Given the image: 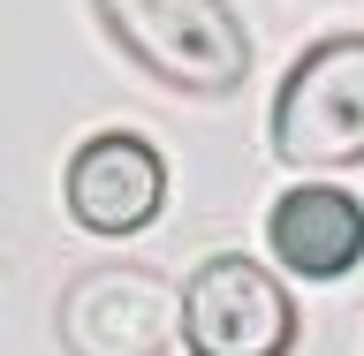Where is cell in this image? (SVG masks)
I'll use <instances>...</instances> for the list:
<instances>
[{
    "instance_id": "obj_1",
    "label": "cell",
    "mask_w": 364,
    "mask_h": 356,
    "mask_svg": "<svg viewBox=\"0 0 364 356\" xmlns=\"http://www.w3.org/2000/svg\"><path fill=\"white\" fill-rule=\"evenodd\" d=\"M91 8L114 31V45L136 53L159 84L198 91V99L243 91L250 38H243V16L228 0H91Z\"/></svg>"
},
{
    "instance_id": "obj_2",
    "label": "cell",
    "mask_w": 364,
    "mask_h": 356,
    "mask_svg": "<svg viewBox=\"0 0 364 356\" xmlns=\"http://www.w3.org/2000/svg\"><path fill=\"white\" fill-rule=\"evenodd\" d=\"M273 152L289 167H357L364 159V38H318L281 76Z\"/></svg>"
},
{
    "instance_id": "obj_3",
    "label": "cell",
    "mask_w": 364,
    "mask_h": 356,
    "mask_svg": "<svg viewBox=\"0 0 364 356\" xmlns=\"http://www.w3.org/2000/svg\"><path fill=\"white\" fill-rule=\"evenodd\" d=\"M182 341L198 356H289L296 303L258 258H205L182 288Z\"/></svg>"
},
{
    "instance_id": "obj_4",
    "label": "cell",
    "mask_w": 364,
    "mask_h": 356,
    "mask_svg": "<svg viewBox=\"0 0 364 356\" xmlns=\"http://www.w3.org/2000/svg\"><path fill=\"white\" fill-rule=\"evenodd\" d=\"M182 326V296L152 266L84 273L61 303V341L76 356H159Z\"/></svg>"
},
{
    "instance_id": "obj_5",
    "label": "cell",
    "mask_w": 364,
    "mask_h": 356,
    "mask_svg": "<svg viewBox=\"0 0 364 356\" xmlns=\"http://www.w3.org/2000/svg\"><path fill=\"white\" fill-rule=\"evenodd\" d=\"M159 198H167V167L136 129H99L84 152L68 159V212L91 235H136L152 227Z\"/></svg>"
},
{
    "instance_id": "obj_6",
    "label": "cell",
    "mask_w": 364,
    "mask_h": 356,
    "mask_svg": "<svg viewBox=\"0 0 364 356\" xmlns=\"http://www.w3.org/2000/svg\"><path fill=\"white\" fill-rule=\"evenodd\" d=\"M273 258L304 281H341L364 258V205L334 182H304L273 205Z\"/></svg>"
}]
</instances>
